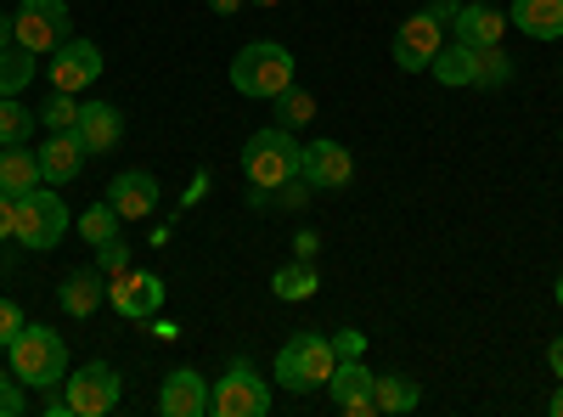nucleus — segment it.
Segmentation results:
<instances>
[{
	"label": "nucleus",
	"instance_id": "nucleus-1",
	"mask_svg": "<svg viewBox=\"0 0 563 417\" xmlns=\"http://www.w3.org/2000/svg\"><path fill=\"white\" fill-rule=\"evenodd\" d=\"M299 142H294V130H282V124H265L249 135V147H243V175H249V187L260 193L254 204H265V193H282L288 180L299 175Z\"/></svg>",
	"mask_w": 563,
	"mask_h": 417
},
{
	"label": "nucleus",
	"instance_id": "nucleus-2",
	"mask_svg": "<svg viewBox=\"0 0 563 417\" xmlns=\"http://www.w3.org/2000/svg\"><path fill=\"white\" fill-rule=\"evenodd\" d=\"M294 85V52L276 40H254L231 57V90L238 97H254V102H276L282 90Z\"/></svg>",
	"mask_w": 563,
	"mask_h": 417
},
{
	"label": "nucleus",
	"instance_id": "nucleus-3",
	"mask_svg": "<svg viewBox=\"0 0 563 417\" xmlns=\"http://www.w3.org/2000/svg\"><path fill=\"white\" fill-rule=\"evenodd\" d=\"M12 350V373H18V384H29V389H57L63 378H68V344L52 333V328H29L7 344Z\"/></svg>",
	"mask_w": 563,
	"mask_h": 417
},
{
	"label": "nucleus",
	"instance_id": "nucleus-4",
	"mask_svg": "<svg viewBox=\"0 0 563 417\" xmlns=\"http://www.w3.org/2000/svg\"><path fill=\"white\" fill-rule=\"evenodd\" d=\"M333 366H339L333 333H294L276 355V378H282V389L305 395V389H321L327 378H333Z\"/></svg>",
	"mask_w": 563,
	"mask_h": 417
},
{
	"label": "nucleus",
	"instance_id": "nucleus-5",
	"mask_svg": "<svg viewBox=\"0 0 563 417\" xmlns=\"http://www.w3.org/2000/svg\"><path fill=\"white\" fill-rule=\"evenodd\" d=\"M68 226H74V215H68V204L57 198V187H40L34 193H23L18 198V226H12V238L23 243V249H57L63 238H68Z\"/></svg>",
	"mask_w": 563,
	"mask_h": 417
},
{
	"label": "nucleus",
	"instance_id": "nucleus-6",
	"mask_svg": "<svg viewBox=\"0 0 563 417\" xmlns=\"http://www.w3.org/2000/svg\"><path fill=\"white\" fill-rule=\"evenodd\" d=\"M451 7H456V0H434V7L411 12V18L395 29V68L429 74V63L440 57V45H445V18H451Z\"/></svg>",
	"mask_w": 563,
	"mask_h": 417
},
{
	"label": "nucleus",
	"instance_id": "nucleus-7",
	"mask_svg": "<svg viewBox=\"0 0 563 417\" xmlns=\"http://www.w3.org/2000/svg\"><path fill=\"white\" fill-rule=\"evenodd\" d=\"M12 40L29 45L34 57H52L63 40H74L68 0H18V12H12Z\"/></svg>",
	"mask_w": 563,
	"mask_h": 417
},
{
	"label": "nucleus",
	"instance_id": "nucleus-8",
	"mask_svg": "<svg viewBox=\"0 0 563 417\" xmlns=\"http://www.w3.org/2000/svg\"><path fill=\"white\" fill-rule=\"evenodd\" d=\"M214 417H265L271 411V384L254 373V361H231L225 378L209 389Z\"/></svg>",
	"mask_w": 563,
	"mask_h": 417
},
{
	"label": "nucleus",
	"instance_id": "nucleus-9",
	"mask_svg": "<svg viewBox=\"0 0 563 417\" xmlns=\"http://www.w3.org/2000/svg\"><path fill=\"white\" fill-rule=\"evenodd\" d=\"M63 395H68L74 417H108L119 406L124 384H119V373H113L108 361H90V366H79V373L63 378Z\"/></svg>",
	"mask_w": 563,
	"mask_h": 417
},
{
	"label": "nucleus",
	"instance_id": "nucleus-10",
	"mask_svg": "<svg viewBox=\"0 0 563 417\" xmlns=\"http://www.w3.org/2000/svg\"><path fill=\"white\" fill-rule=\"evenodd\" d=\"M45 79H52V90H68V97H79V90H90L102 79V45L90 40H63L52 63H45Z\"/></svg>",
	"mask_w": 563,
	"mask_h": 417
},
{
	"label": "nucleus",
	"instance_id": "nucleus-11",
	"mask_svg": "<svg viewBox=\"0 0 563 417\" xmlns=\"http://www.w3.org/2000/svg\"><path fill=\"white\" fill-rule=\"evenodd\" d=\"M108 305L124 321H147V316L164 310V283L147 271H119V276H108Z\"/></svg>",
	"mask_w": 563,
	"mask_h": 417
},
{
	"label": "nucleus",
	"instance_id": "nucleus-12",
	"mask_svg": "<svg viewBox=\"0 0 563 417\" xmlns=\"http://www.w3.org/2000/svg\"><path fill=\"white\" fill-rule=\"evenodd\" d=\"M299 175L310 180L316 193H339V187H350V180H355V153L344 142H310L299 153Z\"/></svg>",
	"mask_w": 563,
	"mask_h": 417
},
{
	"label": "nucleus",
	"instance_id": "nucleus-13",
	"mask_svg": "<svg viewBox=\"0 0 563 417\" xmlns=\"http://www.w3.org/2000/svg\"><path fill=\"white\" fill-rule=\"evenodd\" d=\"M327 395H333V406L344 417H372L378 411V400H372V366L361 355H339L333 378H327Z\"/></svg>",
	"mask_w": 563,
	"mask_h": 417
},
{
	"label": "nucleus",
	"instance_id": "nucleus-14",
	"mask_svg": "<svg viewBox=\"0 0 563 417\" xmlns=\"http://www.w3.org/2000/svg\"><path fill=\"white\" fill-rule=\"evenodd\" d=\"M40 153V180L45 187H68V180L85 169V142H79V130H52L45 135V147H34Z\"/></svg>",
	"mask_w": 563,
	"mask_h": 417
},
{
	"label": "nucleus",
	"instance_id": "nucleus-15",
	"mask_svg": "<svg viewBox=\"0 0 563 417\" xmlns=\"http://www.w3.org/2000/svg\"><path fill=\"white\" fill-rule=\"evenodd\" d=\"M445 29H451V40H462V45H501V34H507V12H496V7H485V0H456L451 7V18H445Z\"/></svg>",
	"mask_w": 563,
	"mask_h": 417
},
{
	"label": "nucleus",
	"instance_id": "nucleus-16",
	"mask_svg": "<svg viewBox=\"0 0 563 417\" xmlns=\"http://www.w3.org/2000/svg\"><path fill=\"white\" fill-rule=\"evenodd\" d=\"M108 204L124 215V220H147L158 209V175L153 169H119L113 187H108Z\"/></svg>",
	"mask_w": 563,
	"mask_h": 417
},
{
	"label": "nucleus",
	"instance_id": "nucleus-17",
	"mask_svg": "<svg viewBox=\"0 0 563 417\" xmlns=\"http://www.w3.org/2000/svg\"><path fill=\"white\" fill-rule=\"evenodd\" d=\"M158 411L164 417H203L209 411V378L192 373V366H175L158 389Z\"/></svg>",
	"mask_w": 563,
	"mask_h": 417
},
{
	"label": "nucleus",
	"instance_id": "nucleus-18",
	"mask_svg": "<svg viewBox=\"0 0 563 417\" xmlns=\"http://www.w3.org/2000/svg\"><path fill=\"white\" fill-rule=\"evenodd\" d=\"M74 130H79L85 153H113V147L124 142V113H119L113 102H85Z\"/></svg>",
	"mask_w": 563,
	"mask_h": 417
},
{
	"label": "nucleus",
	"instance_id": "nucleus-19",
	"mask_svg": "<svg viewBox=\"0 0 563 417\" xmlns=\"http://www.w3.org/2000/svg\"><path fill=\"white\" fill-rule=\"evenodd\" d=\"M507 23L530 40H563V0H512Z\"/></svg>",
	"mask_w": 563,
	"mask_h": 417
},
{
	"label": "nucleus",
	"instance_id": "nucleus-20",
	"mask_svg": "<svg viewBox=\"0 0 563 417\" xmlns=\"http://www.w3.org/2000/svg\"><path fill=\"white\" fill-rule=\"evenodd\" d=\"M102 299H108V276H102V271H74L68 283L57 288V305H63L68 316H79V321H85V316H97Z\"/></svg>",
	"mask_w": 563,
	"mask_h": 417
},
{
	"label": "nucleus",
	"instance_id": "nucleus-21",
	"mask_svg": "<svg viewBox=\"0 0 563 417\" xmlns=\"http://www.w3.org/2000/svg\"><path fill=\"white\" fill-rule=\"evenodd\" d=\"M40 187V153L23 142V147H0V193L7 198H23Z\"/></svg>",
	"mask_w": 563,
	"mask_h": 417
},
{
	"label": "nucleus",
	"instance_id": "nucleus-22",
	"mask_svg": "<svg viewBox=\"0 0 563 417\" xmlns=\"http://www.w3.org/2000/svg\"><path fill=\"white\" fill-rule=\"evenodd\" d=\"M321 288V276H316V260H288V265H276V276H271V294L276 299H288V305H299V299H310Z\"/></svg>",
	"mask_w": 563,
	"mask_h": 417
},
{
	"label": "nucleus",
	"instance_id": "nucleus-23",
	"mask_svg": "<svg viewBox=\"0 0 563 417\" xmlns=\"http://www.w3.org/2000/svg\"><path fill=\"white\" fill-rule=\"evenodd\" d=\"M40 74V57L29 52V45H0V97H23L29 79Z\"/></svg>",
	"mask_w": 563,
	"mask_h": 417
},
{
	"label": "nucleus",
	"instance_id": "nucleus-24",
	"mask_svg": "<svg viewBox=\"0 0 563 417\" xmlns=\"http://www.w3.org/2000/svg\"><path fill=\"white\" fill-rule=\"evenodd\" d=\"M372 400H378V411L400 417V411H417L422 389L411 378H400V373H378V378H372Z\"/></svg>",
	"mask_w": 563,
	"mask_h": 417
},
{
	"label": "nucleus",
	"instance_id": "nucleus-25",
	"mask_svg": "<svg viewBox=\"0 0 563 417\" xmlns=\"http://www.w3.org/2000/svg\"><path fill=\"white\" fill-rule=\"evenodd\" d=\"M429 74H434L440 85H474V45L445 40V45H440V57L429 63Z\"/></svg>",
	"mask_w": 563,
	"mask_h": 417
},
{
	"label": "nucleus",
	"instance_id": "nucleus-26",
	"mask_svg": "<svg viewBox=\"0 0 563 417\" xmlns=\"http://www.w3.org/2000/svg\"><path fill=\"white\" fill-rule=\"evenodd\" d=\"M119 226H124V215H119L108 198H97V204H90V209L79 215V231H85V243H90V249L113 243V238H119Z\"/></svg>",
	"mask_w": 563,
	"mask_h": 417
},
{
	"label": "nucleus",
	"instance_id": "nucleus-27",
	"mask_svg": "<svg viewBox=\"0 0 563 417\" xmlns=\"http://www.w3.org/2000/svg\"><path fill=\"white\" fill-rule=\"evenodd\" d=\"M34 124H40L34 108H23L18 97H0V147H23L34 135Z\"/></svg>",
	"mask_w": 563,
	"mask_h": 417
},
{
	"label": "nucleus",
	"instance_id": "nucleus-28",
	"mask_svg": "<svg viewBox=\"0 0 563 417\" xmlns=\"http://www.w3.org/2000/svg\"><path fill=\"white\" fill-rule=\"evenodd\" d=\"M512 79V57L501 45H474V85L479 90H501Z\"/></svg>",
	"mask_w": 563,
	"mask_h": 417
},
{
	"label": "nucleus",
	"instance_id": "nucleus-29",
	"mask_svg": "<svg viewBox=\"0 0 563 417\" xmlns=\"http://www.w3.org/2000/svg\"><path fill=\"white\" fill-rule=\"evenodd\" d=\"M310 119H316V97H310V90H299V85H288V90L276 97V124H282V130H299V124H310Z\"/></svg>",
	"mask_w": 563,
	"mask_h": 417
},
{
	"label": "nucleus",
	"instance_id": "nucleus-30",
	"mask_svg": "<svg viewBox=\"0 0 563 417\" xmlns=\"http://www.w3.org/2000/svg\"><path fill=\"white\" fill-rule=\"evenodd\" d=\"M79 108H85L79 97H68V90H52V97H45L34 113H40L45 130H74V124H79Z\"/></svg>",
	"mask_w": 563,
	"mask_h": 417
},
{
	"label": "nucleus",
	"instance_id": "nucleus-31",
	"mask_svg": "<svg viewBox=\"0 0 563 417\" xmlns=\"http://www.w3.org/2000/svg\"><path fill=\"white\" fill-rule=\"evenodd\" d=\"M29 328V316H23V305L18 299H0V350H7L18 333Z\"/></svg>",
	"mask_w": 563,
	"mask_h": 417
},
{
	"label": "nucleus",
	"instance_id": "nucleus-32",
	"mask_svg": "<svg viewBox=\"0 0 563 417\" xmlns=\"http://www.w3.org/2000/svg\"><path fill=\"white\" fill-rule=\"evenodd\" d=\"M29 400H23V389H18V373H0V417H18Z\"/></svg>",
	"mask_w": 563,
	"mask_h": 417
},
{
	"label": "nucleus",
	"instance_id": "nucleus-33",
	"mask_svg": "<svg viewBox=\"0 0 563 417\" xmlns=\"http://www.w3.org/2000/svg\"><path fill=\"white\" fill-rule=\"evenodd\" d=\"M97 254H102V276H119V271H130V249H124L119 238H113V243H102Z\"/></svg>",
	"mask_w": 563,
	"mask_h": 417
},
{
	"label": "nucleus",
	"instance_id": "nucleus-34",
	"mask_svg": "<svg viewBox=\"0 0 563 417\" xmlns=\"http://www.w3.org/2000/svg\"><path fill=\"white\" fill-rule=\"evenodd\" d=\"M310 193H316L310 180H305V175H294L288 187H282V209H305V204H310Z\"/></svg>",
	"mask_w": 563,
	"mask_h": 417
},
{
	"label": "nucleus",
	"instance_id": "nucleus-35",
	"mask_svg": "<svg viewBox=\"0 0 563 417\" xmlns=\"http://www.w3.org/2000/svg\"><path fill=\"white\" fill-rule=\"evenodd\" d=\"M40 411H45V417H74V406H68V395H63V389H45Z\"/></svg>",
	"mask_w": 563,
	"mask_h": 417
},
{
	"label": "nucleus",
	"instance_id": "nucleus-36",
	"mask_svg": "<svg viewBox=\"0 0 563 417\" xmlns=\"http://www.w3.org/2000/svg\"><path fill=\"white\" fill-rule=\"evenodd\" d=\"M12 226H18V198H7V193H0V243L12 238Z\"/></svg>",
	"mask_w": 563,
	"mask_h": 417
},
{
	"label": "nucleus",
	"instance_id": "nucleus-37",
	"mask_svg": "<svg viewBox=\"0 0 563 417\" xmlns=\"http://www.w3.org/2000/svg\"><path fill=\"white\" fill-rule=\"evenodd\" d=\"M333 350H339V355H361V350H366V339H361L355 328H344V333H333Z\"/></svg>",
	"mask_w": 563,
	"mask_h": 417
},
{
	"label": "nucleus",
	"instance_id": "nucleus-38",
	"mask_svg": "<svg viewBox=\"0 0 563 417\" xmlns=\"http://www.w3.org/2000/svg\"><path fill=\"white\" fill-rule=\"evenodd\" d=\"M316 249H321L316 231H299V238H294V254H299V260H316Z\"/></svg>",
	"mask_w": 563,
	"mask_h": 417
},
{
	"label": "nucleus",
	"instance_id": "nucleus-39",
	"mask_svg": "<svg viewBox=\"0 0 563 417\" xmlns=\"http://www.w3.org/2000/svg\"><path fill=\"white\" fill-rule=\"evenodd\" d=\"M547 361H552V378L563 384V339H552V350H547Z\"/></svg>",
	"mask_w": 563,
	"mask_h": 417
},
{
	"label": "nucleus",
	"instance_id": "nucleus-40",
	"mask_svg": "<svg viewBox=\"0 0 563 417\" xmlns=\"http://www.w3.org/2000/svg\"><path fill=\"white\" fill-rule=\"evenodd\" d=\"M0 45H12V12H0Z\"/></svg>",
	"mask_w": 563,
	"mask_h": 417
},
{
	"label": "nucleus",
	"instance_id": "nucleus-41",
	"mask_svg": "<svg viewBox=\"0 0 563 417\" xmlns=\"http://www.w3.org/2000/svg\"><path fill=\"white\" fill-rule=\"evenodd\" d=\"M209 7H214V12H238V7H243V0H209Z\"/></svg>",
	"mask_w": 563,
	"mask_h": 417
},
{
	"label": "nucleus",
	"instance_id": "nucleus-42",
	"mask_svg": "<svg viewBox=\"0 0 563 417\" xmlns=\"http://www.w3.org/2000/svg\"><path fill=\"white\" fill-rule=\"evenodd\" d=\"M547 411H552V417H563V389H558V395L547 400Z\"/></svg>",
	"mask_w": 563,
	"mask_h": 417
},
{
	"label": "nucleus",
	"instance_id": "nucleus-43",
	"mask_svg": "<svg viewBox=\"0 0 563 417\" xmlns=\"http://www.w3.org/2000/svg\"><path fill=\"white\" fill-rule=\"evenodd\" d=\"M249 7H282V0H249Z\"/></svg>",
	"mask_w": 563,
	"mask_h": 417
},
{
	"label": "nucleus",
	"instance_id": "nucleus-44",
	"mask_svg": "<svg viewBox=\"0 0 563 417\" xmlns=\"http://www.w3.org/2000/svg\"><path fill=\"white\" fill-rule=\"evenodd\" d=\"M558 305H563V276H558Z\"/></svg>",
	"mask_w": 563,
	"mask_h": 417
}]
</instances>
